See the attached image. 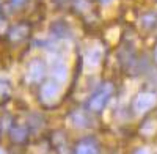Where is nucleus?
Here are the masks:
<instances>
[{
  "instance_id": "nucleus-1",
  "label": "nucleus",
  "mask_w": 157,
  "mask_h": 154,
  "mask_svg": "<svg viewBox=\"0 0 157 154\" xmlns=\"http://www.w3.org/2000/svg\"><path fill=\"white\" fill-rule=\"evenodd\" d=\"M60 96V85L57 80H50L46 82L41 88V99L46 102V104H52L55 102Z\"/></svg>"
},
{
  "instance_id": "nucleus-2",
  "label": "nucleus",
  "mask_w": 157,
  "mask_h": 154,
  "mask_svg": "<svg viewBox=\"0 0 157 154\" xmlns=\"http://www.w3.org/2000/svg\"><path fill=\"white\" fill-rule=\"evenodd\" d=\"M155 101H157V98H155L154 93H140L137 96V99H135V104H134L135 106V110L138 113L146 112V110H149V109L154 107Z\"/></svg>"
},
{
  "instance_id": "nucleus-3",
  "label": "nucleus",
  "mask_w": 157,
  "mask_h": 154,
  "mask_svg": "<svg viewBox=\"0 0 157 154\" xmlns=\"http://www.w3.org/2000/svg\"><path fill=\"white\" fill-rule=\"evenodd\" d=\"M102 47L98 46V47H93L88 50V54L85 57V68L86 69H94L99 66V63L102 60Z\"/></svg>"
},
{
  "instance_id": "nucleus-4",
  "label": "nucleus",
  "mask_w": 157,
  "mask_h": 154,
  "mask_svg": "<svg viewBox=\"0 0 157 154\" xmlns=\"http://www.w3.org/2000/svg\"><path fill=\"white\" fill-rule=\"evenodd\" d=\"M112 91H113V88H112L110 83H109V85H104V88L101 90L99 93H96V94L93 96V99H91V102H90L91 109H93V110H101L102 106H104V102H105V99L110 96Z\"/></svg>"
},
{
  "instance_id": "nucleus-5",
  "label": "nucleus",
  "mask_w": 157,
  "mask_h": 154,
  "mask_svg": "<svg viewBox=\"0 0 157 154\" xmlns=\"http://www.w3.org/2000/svg\"><path fill=\"white\" fill-rule=\"evenodd\" d=\"M46 68H44V63L41 60H33L29 66V79L32 82H39L44 77Z\"/></svg>"
},
{
  "instance_id": "nucleus-6",
  "label": "nucleus",
  "mask_w": 157,
  "mask_h": 154,
  "mask_svg": "<svg viewBox=\"0 0 157 154\" xmlns=\"http://www.w3.org/2000/svg\"><path fill=\"white\" fill-rule=\"evenodd\" d=\"M52 74H54L55 80L58 83L66 82V79H68V66L64 65L60 58H57V60L52 61Z\"/></svg>"
},
{
  "instance_id": "nucleus-7",
  "label": "nucleus",
  "mask_w": 157,
  "mask_h": 154,
  "mask_svg": "<svg viewBox=\"0 0 157 154\" xmlns=\"http://www.w3.org/2000/svg\"><path fill=\"white\" fill-rule=\"evenodd\" d=\"M75 154H99V151H98V146H96L94 142L85 140V142H82L80 145L77 146Z\"/></svg>"
},
{
  "instance_id": "nucleus-8",
  "label": "nucleus",
  "mask_w": 157,
  "mask_h": 154,
  "mask_svg": "<svg viewBox=\"0 0 157 154\" xmlns=\"http://www.w3.org/2000/svg\"><path fill=\"white\" fill-rule=\"evenodd\" d=\"M11 140L16 143H22L25 138H27V129L24 126H13L11 131H10Z\"/></svg>"
},
{
  "instance_id": "nucleus-9",
  "label": "nucleus",
  "mask_w": 157,
  "mask_h": 154,
  "mask_svg": "<svg viewBox=\"0 0 157 154\" xmlns=\"http://www.w3.org/2000/svg\"><path fill=\"white\" fill-rule=\"evenodd\" d=\"M27 35H29V27H27V25H22V24L13 27L11 32H10V38L13 41H22Z\"/></svg>"
},
{
  "instance_id": "nucleus-10",
  "label": "nucleus",
  "mask_w": 157,
  "mask_h": 154,
  "mask_svg": "<svg viewBox=\"0 0 157 154\" xmlns=\"http://www.w3.org/2000/svg\"><path fill=\"white\" fill-rule=\"evenodd\" d=\"M71 123L75 127H85L88 124V120H86V117H85L82 112H74L72 117H71Z\"/></svg>"
},
{
  "instance_id": "nucleus-11",
  "label": "nucleus",
  "mask_w": 157,
  "mask_h": 154,
  "mask_svg": "<svg viewBox=\"0 0 157 154\" xmlns=\"http://www.w3.org/2000/svg\"><path fill=\"white\" fill-rule=\"evenodd\" d=\"M10 93H11V88L6 82H0V101H5L10 98Z\"/></svg>"
},
{
  "instance_id": "nucleus-12",
  "label": "nucleus",
  "mask_w": 157,
  "mask_h": 154,
  "mask_svg": "<svg viewBox=\"0 0 157 154\" xmlns=\"http://www.w3.org/2000/svg\"><path fill=\"white\" fill-rule=\"evenodd\" d=\"M154 131H155V124L152 121H148L145 126H143V129H141L143 134H152Z\"/></svg>"
},
{
  "instance_id": "nucleus-13",
  "label": "nucleus",
  "mask_w": 157,
  "mask_h": 154,
  "mask_svg": "<svg viewBox=\"0 0 157 154\" xmlns=\"http://www.w3.org/2000/svg\"><path fill=\"white\" fill-rule=\"evenodd\" d=\"M115 35H120V29H112V30H109L107 36L110 38V41H116V36H115Z\"/></svg>"
},
{
  "instance_id": "nucleus-14",
  "label": "nucleus",
  "mask_w": 157,
  "mask_h": 154,
  "mask_svg": "<svg viewBox=\"0 0 157 154\" xmlns=\"http://www.w3.org/2000/svg\"><path fill=\"white\" fill-rule=\"evenodd\" d=\"M6 27H8V24H6V21H3V19H0V35H3V33H6Z\"/></svg>"
},
{
  "instance_id": "nucleus-15",
  "label": "nucleus",
  "mask_w": 157,
  "mask_h": 154,
  "mask_svg": "<svg viewBox=\"0 0 157 154\" xmlns=\"http://www.w3.org/2000/svg\"><path fill=\"white\" fill-rule=\"evenodd\" d=\"M135 154H151V151H149L148 148H141V149H138Z\"/></svg>"
},
{
  "instance_id": "nucleus-16",
  "label": "nucleus",
  "mask_w": 157,
  "mask_h": 154,
  "mask_svg": "<svg viewBox=\"0 0 157 154\" xmlns=\"http://www.w3.org/2000/svg\"><path fill=\"white\" fill-rule=\"evenodd\" d=\"M101 2H102L104 5H109V3H112V2H113V0H101Z\"/></svg>"
},
{
  "instance_id": "nucleus-17",
  "label": "nucleus",
  "mask_w": 157,
  "mask_h": 154,
  "mask_svg": "<svg viewBox=\"0 0 157 154\" xmlns=\"http://www.w3.org/2000/svg\"><path fill=\"white\" fill-rule=\"evenodd\" d=\"M0 154H6V151H5L3 148H0Z\"/></svg>"
},
{
  "instance_id": "nucleus-18",
  "label": "nucleus",
  "mask_w": 157,
  "mask_h": 154,
  "mask_svg": "<svg viewBox=\"0 0 157 154\" xmlns=\"http://www.w3.org/2000/svg\"><path fill=\"white\" fill-rule=\"evenodd\" d=\"M154 57H155V61H157V47H155V54H154Z\"/></svg>"
}]
</instances>
